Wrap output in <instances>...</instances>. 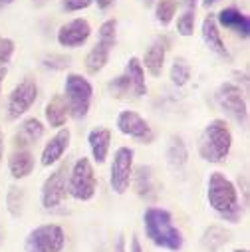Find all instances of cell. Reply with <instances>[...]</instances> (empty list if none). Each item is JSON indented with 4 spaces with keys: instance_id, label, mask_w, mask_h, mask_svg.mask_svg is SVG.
<instances>
[{
    "instance_id": "6da1fadb",
    "label": "cell",
    "mask_w": 250,
    "mask_h": 252,
    "mask_svg": "<svg viewBox=\"0 0 250 252\" xmlns=\"http://www.w3.org/2000/svg\"><path fill=\"white\" fill-rule=\"evenodd\" d=\"M207 199L211 209L226 222L236 224L242 219V205L234 183L220 171L211 173L207 185Z\"/></svg>"
},
{
    "instance_id": "7a4b0ae2",
    "label": "cell",
    "mask_w": 250,
    "mask_h": 252,
    "mask_svg": "<svg viewBox=\"0 0 250 252\" xmlns=\"http://www.w3.org/2000/svg\"><path fill=\"white\" fill-rule=\"evenodd\" d=\"M143 226H145L147 238L159 248L179 252L185 246L183 232L173 224V215L165 209L149 207L143 213Z\"/></svg>"
},
{
    "instance_id": "3957f363",
    "label": "cell",
    "mask_w": 250,
    "mask_h": 252,
    "mask_svg": "<svg viewBox=\"0 0 250 252\" xmlns=\"http://www.w3.org/2000/svg\"><path fill=\"white\" fill-rule=\"evenodd\" d=\"M232 147V133L224 119H213L199 139V155L209 163H224Z\"/></svg>"
},
{
    "instance_id": "277c9868",
    "label": "cell",
    "mask_w": 250,
    "mask_h": 252,
    "mask_svg": "<svg viewBox=\"0 0 250 252\" xmlns=\"http://www.w3.org/2000/svg\"><path fill=\"white\" fill-rule=\"evenodd\" d=\"M94 88L88 78L80 74H68L66 76V105L68 113L74 119H84L92 107Z\"/></svg>"
},
{
    "instance_id": "5b68a950",
    "label": "cell",
    "mask_w": 250,
    "mask_h": 252,
    "mask_svg": "<svg viewBox=\"0 0 250 252\" xmlns=\"http://www.w3.org/2000/svg\"><path fill=\"white\" fill-rule=\"evenodd\" d=\"M97 193V179L94 165L88 157H82L74 163L70 179H68V195H72L76 201H92Z\"/></svg>"
},
{
    "instance_id": "8992f818",
    "label": "cell",
    "mask_w": 250,
    "mask_h": 252,
    "mask_svg": "<svg viewBox=\"0 0 250 252\" xmlns=\"http://www.w3.org/2000/svg\"><path fill=\"white\" fill-rule=\"evenodd\" d=\"M117 44V22L105 20L99 26V40L86 56V70L88 74H99L109 62L111 50Z\"/></svg>"
},
{
    "instance_id": "52a82bcc",
    "label": "cell",
    "mask_w": 250,
    "mask_h": 252,
    "mask_svg": "<svg viewBox=\"0 0 250 252\" xmlns=\"http://www.w3.org/2000/svg\"><path fill=\"white\" fill-rule=\"evenodd\" d=\"M66 246V232L60 224H40L28 232L24 252H62Z\"/></svg>"
},
{
    "instance_id": "ba28073f",
    "label": "cell",
    "mask_w": 250,
    "mask_h": 252,
    "mask_svg": "<svg viewBox=\"0 0 250 252\" xmlns=\"http://www.w3.org/2000/svg\"><path fill=\"white\" fill-rule=\"evenodd\" d=\"M215 99H217L219 107L232 121H236L238 125H246V121H248V105H246V99L242 95V90L236 84L226 82V84L219 86V90L215 94Z\"/></svg>"
},
{
    "instance_id": "9c48e42d",
    "label": "cell",
    "mask_w": 250,
    "mask_h": 252,
    "mask_svg": "<svg viewBox=\"0 0 250 252\" xmlns=\"http://www.w3.org/2000/svg\"><path fill=\"white\" fill-rule=\"evenodd\" d=\"M68 195V167L60 165L50 177L44 181L42 191H40V201L46 211H54L64 203Z\"/></svg>"
},
{
    "instance_id": "30bf717a",
    "label": "cell",
    "mask_w": 250,
    "mask_h": 252,
    "mask_svg": "<svg viewBox=\"0 0 250 252\" xmlns=\"http://www.w3.org/2000/svg\"><path fill=\"white\" fill-rule=\"evenodd\" d=\"M133 175V149L119 147L113 155L111 173H109V185L115 195H125L131 183Z\"/></svg>"
},
{
    "instance_id": "8fae6325",
    "label": "cell",
    "mask_w": 250,
    "mask_h": 252,
    "mask_svg": "<svg viewBox=\"0 0 250 252\" xmlns=\"http://www.w3.org/2000/svg\"><path fill=\"white\" fill-rule=\"evenodd\" d=\"M38 99V86L32 78H24L8 95V103H6V117L10 121H16L18 117H22Z\"/></svg>"
},
{
    "instance_id": "7c38bea8",
    "label": "cell",
    "mask_w": 250,
    "mask_h": 252,
    "mask_svg": "<svg viewBox=\"0 0 250 252\" xmlns=\"http://www.w3.org/2000/svg\"><path fill=\"white\" fill-rule=\"evenodd\" d=\"M117 129L123 133V135H127V137H133L141 143H151L153 141V129H151V125L147 123L145 117H141L137 111L133 109H123L119 111L117 115Z\"/></svg>"
},
{
    "instance_id": "4fadbf2b",
    "label": "cell",
    "mask_w": 250,
    "mask_h": 252,
    "mask_svg": "<svg viewBox=\"0 0 250 252\" xmlns=\"http://www.w3.org/2000/svg\"><path fill=\"white\" fill-rule=\"evenodd\" d=\"M92 36V26L86 18H74L66 24H62L56 38L58 44L64 48H80L84 46Z\"/></svg>"
},
{
    "instance_id": "5bb4252c",
    "label": "cell",
    "mask_w": 250,
    "mask_h": 252,
    "mask_svg": "<svg viewBox=\"0 0 250 252\" xmlns=\"http://www.w3.org/2000/svg\"><path fill=\"white\" fill-rule=\"evenodd\" d=\"M167 50H169V38L167 36H157L145 56H143V62H141V66H145V70L153 76V78H159L161 72H163V66H165V56H167Z\"/></svg>"
},
{
    "instance_id": "9a60e30c",
    "label": "cell",
    "mask_w": 250,
    "mask_h": 252,
    "mask_svg": "<svg viewBox=\"0 0 250 252\" xmlns=\"http://www.w3.org/2000/svg\"><path fill=\"white\" fill-rule=\"evenodd\" d=\"M70 139H72V133H70L68 127L58 129V133L44 145L40 163H42L44 167H52V165H56L62 157H64V153L68 151V147H70Z\"/></svg>"
},
{
    "instance_id": "2e32d148",
    "label": "cell",
    "mask_w": 250,
    "mask_h": 252,
    "mask_svg": "<svg viewBox=\"0 0 250 252\" xmlns=\"http://www.w3.org/2000/svg\"><path fill=\"white\" fill-rule=\"evenodd\" d=\"M131 179H133L135 193H137L141 199H145V201H155V199H157L159 185H157L153 167H149V165H141V167H137V169L133 171Z\"/></svg>"
},
{
    "instance_id": "e0dca14e",
    "label": "cell",
    "mask_w": 250,
    "mask_h": 252,
    "mask_svg": "<svg viewBox=\"0 0 250 252\" xmlns=\"http://www.w3.org/2000/svg\"><path fill=\"white\" fill-rule=\"evenodd\" d=\"M201 32H203V40H205V44H207V48L211 52H215L217 56H220L224 60H230V52L224 46V40L220 38V30H219V24H217L215 14H207L205 16L203 26H201Z\"/></svg>"
},
{
    "instance_id": "ac0fdd59",
    "label": "cell",
    "mask_w": 250,
    "mask_h": 252,
    "mask_svg": "<svg viewBox=\"0 0 250 252\" xmlns=\"http://www.w3.org/2000/svg\"><path fill=\"white\" fill-rule=\"evenodd\" d=\"M215 18H217V24L224 26L226 30H232L234 34H238V36H242V38H248V34H250V20H248V16H246L244 12H240L238 8H234V6L224 8V10H220L219 16H215Z\"/></svg>"
},
{
    "instance_id": "d6986e66",
    "label": "cell",
    "mask_w": 250,
    "mask_h": 252,
    "mask_svg": "<svg viewBox=\"0 0 250 252\" xmlns=\"http://www.w3.org/2000/svg\"><path fill=\"white\" fill-rule=\"evenodd\" d=\"M46 133L44 123L38 117H28L20 123L18 133H16V147L18 149H26L28 145H36Z\"/></svg>"
},
{
    "instance_id": "ffe728a7",
    "label": "cell",
    "mask_w": 250,
    "mask_h": 252,
    "mask_svg": "<svg viewBox=\"0 0 250 252\" xmlns=\"http://www.w3.org/2000/svg\"><path fill=\"white\" fill-rule=\"evenodd\" d=\"M88 143H90L94 161H95L97 165H103L105 159H107L109 147H111V131H109L107 127H95V129L90 131Z\"/></svg>"
},
{
    "instance_id": "44dd1931",
    "label": "cell",
    "mask_w": 250,
    "mask_h": 252,
    "mask_svg": "<svg viewBox=\"0 0 250 252\" xmlns=\"http://www.w3.org/2000/svg\"><path fill=\"white\" fill-rule=\"evenodd\" d=\"M125 76H127L129 84H131V90H133V95L135 97H143L147 95V84H145V70L141 66V60L131 56L125 64Z\"/></svg>"
},
{
    "instance_id": "7402d4cb",
    "label": "cell",
    "mask_w": 250,
    "mask_h": 252,
    "mask_svg": "<svg viewBox=\"0 0 250 252\" xmlns=\"http://www.w3.org/2000/svg\"><path fill=\"white\" fill-rule=\"evenodd\" d=\"M8 171L14 179H26L34 171V157L28 149H14L8 157Z\"/></svg>"
},
{
    "instance_id": "603a6c76",
    "label": "cell",
    "mask_w": 250,
    "mask_h": 252,
    "mask_svg": "<svg viewBox=\"0 0 250 252\" xmlns=\"http://www.w3.org/2000/svg\"><path fill=\"white\" fill-rule=\"evenodd\" d=\"M44 115H46V121L50 127H56V129H62L66 125V119H68V105H66V99L62 95H54L46 109H44Z\"/></svg>"
},
{
    "instance_id": "cb8c5ba5",
    "label": "cell",
    "mask_w": 250,
    "mask_h": 252,
    "mask_svg": "<svg viewBox=\"0 0 250 252\" xmlns=\"http://www.w3.org/2000/svg\"><path fill=\"white\" fill-rule=\"evenodd\" d=\"M189 161V151H187V145L181 137H171L169 145H167V163L171 169H183Z\"/></svg>"
},
{
    "instance_id": "d4e9b609",
    "label": "cell",
    "mask_w": 250,
    "mask_h": 252,
    "mask_svg": "<svg viewBox=\"0 0 250 252\" xmlns=\"http://www.w3.org/2000/svg\"><path fill=\"white\" fill-rule=\"evenodd\" d=\"M226 242H228V232L220 226H209L201 238L203 248L209 252H219Z\"/></svg>"
},
{
    "instance_id": "484cf974",
    "label": "cell",
    "mask_w": 250,
    "mask_h": 252,
    "mask_svg": "<svg viewBox=\"0 0 250 252\" xmlns=\"http://www.w3.org/2000/svg\"><path fill=\"white\" fill-rule=\"evenodd\" d=\"M107 90H109V94H111L113 97H117V99L135 97V95H133V90H131V84H129V80H127V76H125V74L113 78V80L107 84Z\"/></svg>"
},
{
    "instance_id": "4316f807",
    "label": "cell",
    "mask_w": 250,
    "mask_h": 252,
    "mask_svg": "<svg viewBox=\"0 0 250 252\" xmlns=\"http://www.w3.org/2000/svg\"><path fill=\"white\" fill-rule=\"evenodd\" d=\"M189 80H191V66L187 64L185 58H177L171 66V82L177 88H183Z\"/></svg>"
},
{
    "instance_id": "83f0119b",
    "label": "cell",
    "mask_w": 250,
    "mask_h": 252,
    "mask_svg": "<svg viewBox=\"0 0 250 252\" xmlns=\"http://www.w3.org/2000/svg\"><path fill=\"white\" fill-rule=\"evenodd\" d=\"M177 14V0H159L155 6V18L161 26H169Z\"/></svg>"
},
{
    "instance_id": "f1b7e54d",
    "label": "cell",
    "mask_w": 250,
    "mask_h": 252,
    "mask_svg": "<svg viewBox=\"0 0 250 252\" xmlns=\"http://www.w3.org/2000/svg\"><path fill=\"white\" fill-rule=\"evenodd\" d=\"M14 42L10 38H2L0 36V76H6V66L8 62L12 60L14 54Z\"/></svg>"
},
{
    "instance_id": "f546056e",
    "label": "cell",
    "mask_w": 250,
    "mask_h": 252,
    "mask_svg": "<svg viewBox=\"0 0 250 252\" xmlns=\"http://www.w3.org/2000/svg\"><path fill=\"white\" fill-rule=\"evenodd\" d=\"M6 203H8L10 215H12V217H20V215H22V205H24V193H22V189L10 187L8 197H6Z\"/></svg>"
},
{
    "instance_id": "4dcf8cb0",
    "label": "cell",
    "mask_w": 250,
    "mask_h": 252,
    "mask_svg": "<svg viewBox=\"0 0 250 252\" xmlns=\"http://www.w3.org/2000/svg\"><path fill=\"white\" fill-rule=\"evenodd\" d=\"M42 66L50 68V70H66L70 66V58L60 56V54H48L42 58Z\"/></svg>"
},
{
    "instance_id": "1f68e13d",
    "label": "cell",
    "mask_w": 250,
    "mask_h": 252,
    "mask_svg": "<svg viewBox=\"0 0 250 252\" xmlns=\"http://www.w3.org/2000/svg\"><path fill=\"white\" fill-rule=\"evenodd\" d=\"M94 0H62V8L66 12H78V10H86L92 6Z\"/></svg>"
},
{
    "instance_id": "d6a6232c",
    "label": "cell",
    "mask_w": 250,
    "mask_h": 252,
    "mask_svg": "<svg viewBox=\"0 0 250 252\" xmlns=\"http://www.w3.org/2000/svg\"><path fill=\"white\" fill-rule=\"evenodd\" d=\"M197 4H199V0H183V14L195 16V12H197Z\"/></svg>"
},
{
    "instance_id": "836d02e7",
    "label": "cell",
    "mask_w": 250,
    "mask_h": 252,
    "mask_svg": "<svg viewBox=\"0 0 250 252\" xmlns=\"http://www.w3.org/2000/svg\"><path fill=\"white\" fill-rule=\"evenodd\" d=\"M113 252H127V248H125V236L123 234H117L115 244H113Z\"/></svg>"
},
{
    "instance_id": "e575fe53",
    "label": "cell",
    "mask_w": 250,
    "mask_h": 252,
    "mask_svg": "<svg viewBox=\"0 0 250 252\" xmlns=\"http://www.w3.org/2000/svg\"><path fill=\"white\" fill-rule=\"evenodd\" d=\"M129 252H143V246L139 242V236H131V248Z\"/></svg>"
},
{
    "instance_id": "d590c367",
    "label": "cell",
    "mask_w": 250,
    "mask_h": 252,
    "mask_svg": "<svg viewBox=\"0 0 250 252\" xmlns=\"http://www.w3.org/2000/svg\"><path fill=\"white\" fill-rule=\"evenodd\" d=\"M94 2L97 4V8H101V10H107L111 4H115V0H94Z\"/></svg>"
},
{
    "instance_id": "8d00e7d4",
    "label": "cell",
    "mask_w": 250,
    "mask_h": 252,
    "mask_svg": "<svg viewBox=\"0 0 250 252\" xmlns=\"http://www.w3.org/2000/svg\"><path fill=\"white\" fill-rule=\"evenodd\" d=\"M2 155H4V135L2 129H0V161H2Z\"/></svg>"
},
{
    "instance_id": "74e56055",
    "label": "cell",
    "mask_w": 250,
    "mask_h": 252,
    "mask_svg": "<svg viewBox=\"0 0 250 252\" xmlns=\"http://www.w3.org/2000/svg\"><path fill=\"white\" fill-rule=\"evenodd\" d=\"M217 2H220V0H203V6H205V8H211V6H215Z\"/></svg>"
},
{
    "instance_id": "f35d334b",
    "label": "cell",
    "mask_w": 250,
    "mask_h": 252,
    "mask_svg": "<svg viewBox=\"0 0 250 252\" xmlns=\"http://www.w3.org/2000/svg\"><path fill=\"white\" fill-rule=\"evenodd\" d=\"M8 2H12V0H0V6H4V4H8Z\"/></svg>"
},
{
    "instance_id": "ab89813d",
    "label": "cell",
    "mask_w": 250,
    "mask_h": 252,
    "mask_svg": "<svg viewBox=\"0 0 250 252\" xmlns=\"http://www.w3.org/2000/svg\"><path fill=\"white\" fill-rule=\"evenodd\" d=\"M232 252H248V248H236V250H232Z\"/></svg>"
},
{
    "instance_id": "60d3db41",
    "label": "cell",
    "mask_w": 250,
    "mask_h": 252,
    "mask_svg": "<svg viewBox=\"0 0 250 252\" xmlns=\"http://www.w3.org/2000/svg\"><path fill=\"white\" fill-rule=\"evenodd\" d=\"M143 2H145V4L149 6V4H153V2H155V0H143Z\"/></svg>"
},
{
    "instance_id": "b9f144b4",
    "label": "cell",
    "mask_w": 250,
    "mask_h": 252,
    "mask_svg": "<svg viewBox=\"0 0 250 252\" xmlns=\"http://www.w3.org/2000/svg\"><path fill=\"white\" fill-rule=\"evenodd\" d=\"M2 82H4V76H0V90H2Z\"/></svg>"
}]
</instances>
